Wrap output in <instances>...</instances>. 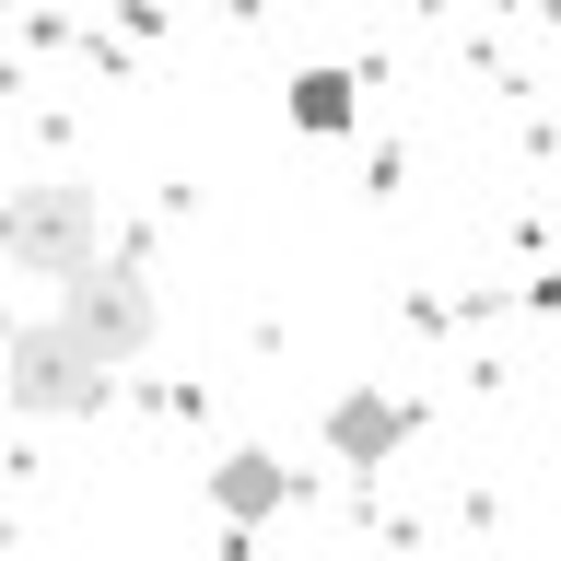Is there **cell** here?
Masks as SVG:
<instances>
[{"mask_svg":"<svg viewBox=\"0 0 561 561\" xmlns=\"http://www.w3.org/2000/svg\"><path fill=\"white\" fill-rule=\"evenodd\" d=\"M94 375H117V363H140L152 351V280H140V257L129 245H105L82 280H59V316H47Z\"/></svg>","mask_w":561,"mask_h":561,"instance_id":"7a4b0ae2","label":"cell"},{"mask_svg":"<svg viewBox=\"0 0 561 561\" xmlns=\"http://www.w3.org/2000/svg\"><path fill=\"white\" fill-rule=\"evenodd\" d=\"M293 129H316V140L351 129V70H293Z\"/></svg>","mask_w":561,"mask_h":561,"instance_id":"8992f818","label":"cell"},{"mask_svg":"<svg viewBox=\"0 0 561 561\" xmlns=\"http://www.w3.org/2000/svg\"><path fill=\"white\" fill-rule=\"evenodd\" d=\"M0 257L35 280H82L105 257V199L94 175H24V187H0Z\"/></svg>","mask_w":561,"mask_h":561,"instance_id":"6da1fadb","label":"cell"},{"mask_svg":"<svg viewBox=\"0 0 561 561\" xmlns=\"http://www.w3.org/2000/svg\"><path fill=\"white\" fill-rule=\"evenodd\" d=\"M410 433H421V410L398 398V386H351V398H328V456H340V468H386Z\"/></svg>","mask_w":561,"mask_h":561,"instance_id":"277c9868","label":"cell"},{"mask_svg":"<svg viewBox=\"0 0 561 561\" xmlns=\"http://www.w3.org/2000/svg\"><path fill=\"white\" fill-rule=\"evenodd\" d=\"M280 503H305V480H293L270 445H234L222 468H210V515H222V526H270Z\"/></svg>","mask_w":561,"mask_h":561,"instance_id":"5b68a950","label":"cell"},{"mask_svg":"<svg viewBox=\"0 0 561 561\" xmlns=\"http://www.w3.org/2000/svg\"><path fill=\"white\" fill-rule=\"evenodd\" d=\"M105 398H117V375H94L59 328H12V351H0V410H24V421H82V410H105Z\"/></svg>","mask_w":561,"mask_h":561,"instance_id":"3957f363","label":"cell"}]
</instances>
